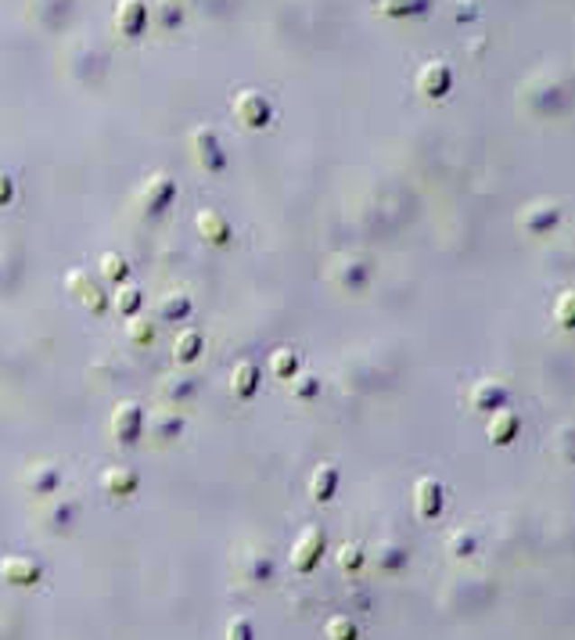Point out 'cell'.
<instances>
[{
    "instance_id": "obj_4",
    "label": "cell",
    "mask_w": 575,
    "mask_h": 640,
    "mask_svg": "<svg viewBox=\"0 0 575 640\" xmlns=\"http://www.w3.org/2000/svg\"><path fill=\"white\" fill-rule=\"evenodd\" d=\"M173 198H177V180L166 177V173H151V177L144 180L141 195H137V206H141L148 216H159V213H166V209L173 206Z\"/></svg>"
},
{
    "instance_id": "obj_10",
    "label": "cell",
    "mask_w": 575,
    "mask_h": 640,
    "mask_svg": "<svg viewBox=\"0 0 575 640\" xmlns=\"http://www.w3.org/2000/svg\"><path fill=\"white\" fill-rule=\"evenodd\" d=\"M507 403V385L500 378H479L468 392V407L479 410V414H493Z\"/></svg>"
},
{
    "instance_id": "obj_27",
    "label": "cell",
    "mask_w": 575,
    "mask_h": 640,
    "mask_svg": "<svg viewBox=\"0 0 575 640\" xmlns=\"http://www.w3.org/2000/svg\"><path fill=\"white\" fill-rule=\"evenodd\" d=\"M334 562H338L342 572H360L363 562H367V551H363L360 544H342V547L334 551Z\"/></svg>"
},
{
    "instance_id": "obj_11",
    "label": "cell",
    "mask_w": 575,
    "mask_h": 640,
    "mask_svg": "<svg viewBox=\"0 0 575 640\" xmlns=\"http://www.w3.org/2000/svg\"><path fill=\"white\" fill-rule=\"evenodd\" d=\"M0 580L11 583V587H36L43 580V569L36 558H25V554H7L0 562Z\"/></svg>"
},
{
    "instance_id": "obj_36",
    "label": "cell",
    "mask_w": 575,
    "mask_h": 640,
    "mask_svg": "<svg viewBox=\"0 0 575 640\" xmlns=\"http://www.w3.org/2000/svg\"><path fill=\"white\" fill-rule=\"evenodd\" d=\"M11 198H14V180H11V173L0 169V206H11Z\"/></svg>"
},
{
    "instance_id": "obj_9",
    "label": "cell",
    "mask_w": 575,
    "mask_h": 640,
    "mask_svg": "<svg viewBox=\"0 0 575 640\" xmlns=\"http://www.w3.org/2000/svg\"><path fill=\"white\" fill-rule=\"evenodd\" d=\"M327 278H331V285H338V288H345V292H360V288L367 285L370 270H367V263L356 260V256H334Z\"/></svg>"
},
{
    "instance_id": "obj_26",
    "label": "cell",
    "mask_w": 575,
    "mask_h": 640,
    "mask_svg": "<svg viewBox=\"0 0 575 640\" xmlns=\"http://www.w3.org/2000/svg\"><path fill=\"white\" fill-rule=\"evenodd\" d=\"M180 428H184V417L173 414V410H159V414L151 417V435H155V439H173Z\"/></svg>"
},
{
    "instance_id": "obj_22",
    "label": "cell",
    "mask_w": 575,
    "mask_h": 640,
    "mask_svg": "<svg viewBox=\"0 0 575 640\" xmlns=\"http://www.w3.org/2000/svg\"><path fill=\"white\" fill-rule=\"evenodd\" d=\"M378 11L385 18H414L432 11V0H378Z\"/></svg>"
},
{
    "instance_id": "obj_20",
    "label": "cell",
    "mask_w": 575,
    "mask_h": 640,
    "mask_svg": "<svg viewBox=\"0 0 575 640\" xmlns=\"http://www.w3.org/2000/svg\"><path fill=\"white\" fill-rule=\"evenodd\" d=\"M403 565H406V547H399V544H392V540L374 544V569H378V572L392 576V572H399Z\"/></svg>"
},
{
    "instance_id": "obj_34",
    "label": "cell",
    "mask_w": 575,
    "mask_h": 640,
    "mask_svg": "<svg viewBox=\"0 0 575 640\" xmlns=\"http://www.w3.org/2000/svg\"><path fill=\"white\" fill-rule=\"evenodd\" d=\"M227 640H256V634H252V623H249L245 616H234V619L227 623Z\"/></svg>"
},
{
    "instance_id": "obj_33",
    "label": "cell",
    "mask_w": 575,
    "mask_h": 640,
    "mask_svg": "<svg viewBox=\"0 0 575 640\" xmlns=\"http://www.w3.org/2000/svg\"><path fill=\"white\" fill-rule=\"evenodd\" d=\"M288 385H291V396H295V399H309V396H316V389H320L316 374H291Z\"/></svg>"
},
{
    "instance_id": "obj_3",
    "label": "cell",
    "mask_w": 575,
    "mask_h": 640,
    "mask_svg": "<svg viewBox=\"0 0 575 640\" xmlns=\"http://www.w3.org/2000/svg\"><path fill=\"white\" fill-rule=\"evenodd\" d=\"M414 87H417V94L424 97V101H443L446 94H450V87H453V72H450V65L446 61H424L421 69H417V76H414Z\"/></svg>"
},
{
    "instance_id": "obj_19",
    "label": "cell",
    "mask_w": 575,
    "mask_h": 640,
    "mask_svg": "<svg viewBox=\"0 0 575 640\" xmlns=\"http://www.w3.org/2000/svg\"><path fill=\"white\" fill-rule=\"evenodd\" d=\"M231 389H234L238 399H252V396L260 392V367L249 363V360H242V363L231 370Z\"/></svg>"
},
{
    "instance_id": "obj_16",
    "label": "cell",
    "mask_w": 575,
    "mask_h": 640,
    "mask_svg": "<svg viewBox=\"0 0 575 640\" xmlns=\"http://www.w3.org/2000/svg\"><path fill=\"white\" fill-rule=\"evenodd\" d=\"M195 224H198V234H202L209 245H227V242H231V224H227V216L216 213V209H202V213L195 216Z\"/></svg>"
},
{
    "instance_id": "obj_2",
    "label": "cell",
    "mask_w": 575,
    "mask_h": 640,
    "mask_svg": "<svg viewBox=\"0 0 575 640\" xmlns=\"http://www.w3.org/2000/svg\"><path fill=\"white\" fill-rule=\"evenodd\" d=\"M191 159L202 166V173H213V177H220L227 169V155H224L220 137H216V130L209 123L191 130Z\"/></svg>"
},
{
    "instance_id": "obj_31",
    "label": "cell",
    "mask_w": 575,
    "mask_h": 640,
    "mask_svg": "<svg viewBox=\"0 0 575 640\" xmlns=\"http://www.w3.org/2000/svg\"><path fill=\"white\" fill-rule=\"evenodd\" d=\"M270 374L274 378H291V374H298V352L295 349H274V356H270Z\"/></svg>"
},
{
    "instance_id": "obj_35",
    "label": "cell",
    "mask_w": 575,
    "mask_h": 640,
    "mask_svg": "<svg viewBox=\"0 0 575 640\" xmlns=\"http://www.w3.org/2000/svg\"><path fill=\"white\" fill-rule=\"evenodd\" d=\"M554 314H558V324H561V327H572V292H561Z\"/></svg>"
},
{
    "instance_id": "obj_23",
    "label": "cell",
    "mask_w": 575,
    "mask_h": 640,
    "mask_svg": "<svg viewBox=\"0 0 575 640\" xmlns=\"http://www.w3.org/2000/svg\"><path fill=\"white\" fill-rule=\"evenodd\" d=\"M72 515H76V504H72L68 497L47 500V504L40 507V518H43L47 526H68V522H72Z\"/></svg>"
},
{
    "instance_id": "obj_25",
    "label": "cell",
    "mask_w": 575,
    "mask_h": 640,
    "mask_svg": "<svg viewBox=\"0 0 575 640\" xmlns=\"http://www.w3.org/2000/svg\"><path fill=\"white\" fill-rule=\"evenodd\" d=\"M159 314H162V320H184L191 314V296L187 292H169L159 303Z\"/></svg>"
},
{
    "instance_id": "obj_30",
    "label": "cell",
    "mask_w": 575,
    "mask_h": 640,
    "mask_svg": "<svg viewBox=\"0 0 575 640\" xmlns=\"http://www.w3.org/2000/svg\"><path fill=\"white\" fill-rule=\"evenodd\" d=\"M446 547H450L453 558H471V554L479 551V540H475L471 529H453L450 540H446Z\"/></svg>"
},
{
    "instance_id": "obj_24",
    "label": "cell",
    "mask_w": 575,
    "mask_h": 640,
    "mask_svg": "<svg viewBox=\"0 0 575 640\" xmlns=\"http://www.w3.org/2000/svg\"><path fill=\"white\" fill-rule=\"evenodd\" d=\"M115 314L119 317H133V314H141V303H144V292L141 288H133V285H123L119 292H115Z\"/></svg>"
},
{
    "instance_id": "obj_7",
    "label": "cell",
    "mask_w": 575,
    "mask_h": 640,
    "mask_svg": "<svg viewBox=\"0 0 575 640\" xmlns=\"http://www.w3.org/2000/svg\"><path fill=\"white\" fill-rule=\"evenodd\" d=\"M144 432V410L133 403V399H123L115 410H112V435L123 443V446H133Z\"/></svg>"
},
{
    "instance_id": "obj_12",
    "label": "cell",
    "mask_w": 575,
    "mask_h": 640,
    "mask_svg": "<svg viewBox=\"0 0 575 640\" xmlns=\"http://www.w3.org/2000/svg\"><path fill=\"white\" fill-rule=\"evenodd\" d=\"M558 220H561V209H558V202H551V198L529 202V206L522 209V216H518L522 231H529V234H547Z\"/></svg>"
},
{
    "instance_id": "obj_8",
    "label": "cell",
    "mask_w": 575,
    "mask_h": 640,
    "mask_svg": "<svg viewBox=\"0 0 575 640\" xmlns=\"http://www.w3.org/2000/svg\"><path fill=\"white\" fill-rule=\"evenodd\" d=\"M65 288H68V292H72V296H76V299H79V303H83L90 314H105V310L112 306L108 292H105V288H101L94 278H87L83 270H72V274L65 278Z\"/></svg>"
},
{
    "instance_id": "obj_5",
    "label": "cell",
    "mask_w": 575,
    "mask_h": 640,
    "mask_svg": "<svg viewBox=\"0 0 575 640\" xmlns=\"http://www.w3.org/2000/svg\"><path fill=\"white\" fill-rule=\"evenodd\" d=\"M324 529L320 526H306L302 533H298V540H295V547H291V569L295 572H313L316 569V562H320V554H324Z\"/></svg>"
},
{
    "instance_id": "obj_18",
    "label": "cell",
    "mask_w": 575,
    "mask_h": 640,
    "mask_svg": "<svg viewBox=\"0 0 575 640\" xmlns=\"http://www.w3.org/2000/svg\"><path fill=\"white\" fill-rule=\"evenodd\" d=\"M137 471H130V468H108L105 475H101V489L108 493V497H133L137 493Z\"/></svg>"
},
{
    "instance_id": "obj_14",
    "label": "cell",
    "mask_w": 575,
    "mask_h": 640,
    "mask_svg": "<svg viewBox=\"0 0 575 640\" xmlns=\"http://www.w3.org/2000/svg\"><path fill=\"white\" fill-rule=\"evenodd\" d=\"M518 428H522L518 414H515V410H507V407H500V410H493V414H489L486 435H489V443H497V446H511V443L518 439Z\"/></svg>"
},
{
    "instance_id": "obj_29",
    "label": "cell",
    "mask_w": 575,
    "mask_h": 640,
    "mask_svg": "<svg viewBox=\"0 0 575 640\" xmlns=\"http://www.w3.org/2000/svg\"><path fill=\"white\" fill-rule=\"evenodd\" d=\"M126 274H130V263H126L119 252H105V256H101V278H105V281L123 285Z\"/></svg>"
},
{
    "instance_id": "obj_15",
    "label": "cell",
    "mask_w": 575,
    "mask_h": 640,
    "mask_svg": "<svg viewBox=\"0 0 575 640\" xmlns=\"http://www.w3.org/2000/svg\"><path fill=\"white\" fill-rule=\"evenodd\" d=\"M22 482H25V489H29V493H36V497H54V493H58V482H61V475H58V468H54V464L40 461V464H29V471L22 475Z\"/></svg>"
},
{
    "instance_id": "obj_6",
    "label": "cell",
    "mask_w": 575,
    "mask_h": 640,
    "mask_svg": "<svg viewBox=\"0 0 575 640\" xmlns=\"http://www.w3.org/2000/svg\"><path fill=\"white\" fill-rule=\"evenodd\" d=\"M443 507H446V486L439 479H432V475L417 479L414 482V511H417V518L432 522V518L443 515Z\"/></svg>"
},
{
    "instance_id": "obj_13",
    "label": "cell",
    "mask_w": 575,
    "mask_h": 640,
    "mask_svg": "<svg viewBox=\"0 0 575 640\" xmlns=\"http://www.w3.org/2000/svg\"><path fill=\"white\" fill-rule=\"evenodd\" d=\"M115 29L126 40H137L148 29V4L144 0H119L115 4Z\"/></svg>"
},
{
    "instance_id": "obj_17",
    "label": "cell",
    "mask_w": 575,
    "mask_h": 640,
    "mask_svg": "<svg viewBox=\"0 0 575 640\" xmlns=\"http://www.w3.org/2000/svg\"><path fill=\"white\" fill-rule=\"evenodd\" d=\"M334 489H338V468L334 464H316L313 468V475H309V497L316 500V504H327L331 497H334Z\"/></svg>"
},
{
    "instance_id": "obj_21",
    "label": "cell",
    "mask_w": 575,
    "mask_h": 640,
    "mask_svg": "<svg viewBox=\"0 0 575 640\" xmlns=\"http://www.w3.org/2000/svg\"><path fill=\"white\" fill-rule=\"evenodd\" d=\"M202 345H205V342H202V331L187 327V331H180L177 342H173V360L187 367V363H195V360L202 356Z\"/></svg>"
},
{
    "instance_id": "obj_1",
    "label": "cell",
    "mask_w": 575,
    "mask_h": 640,
    "mask_svg": "<svg viewBox=\"0 0 575 640\" xmlns=\"http://www.w3.org/2000/svg\"><path fill=\"white\" fill-rule=\"evenodd\" d=\"M231 112H234V119H238L245 130H263V126H270V119H274V105H270V97L260 94V90H238L234 101H231Z\"/></svg>"
},
{
    "instance_id": "obj_28",
    "label": "cell",
    "mask_w": 575,
    "mask_h": 640,
    "mask_svg": "<svg viewBox=\"0 0 575 640\" xmlns=\"http://www.w3.org/2000/svg\"><path fill=\"white\" fill-rule=\"evenodd\" d=\"M126 338L133 345H151L155 342V324L148 317H141V314H133V317H126Z\"/></svg>"
},
{
    "instance_id": "obj_32",
    "label": "cell",
    "mask_w": 575,
    "mask_h": 640,
    "mask_svg": "<svg viewBox=\"0 0 575 640\" xmlns=\"http://www.w3.org/2000/svg\"><path fill=\"white\" fill-rule=\"evenodd\" d=\"M324 637L327 640H360V630H356V623H352L349 616H331V619L324 623Z\"/></svg>"
}]
</instances>
